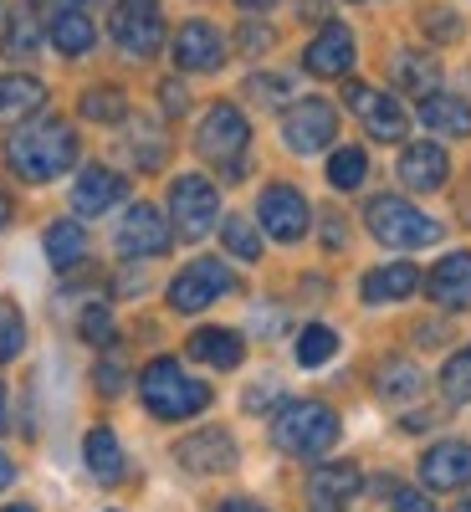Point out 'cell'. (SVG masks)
Here are the masks:
<instances>
[{
    "label": "cell",
    "mask_w": 471,
    "mask_h": 512,
    "mask_svg": "<svg viewBox=\"0 0 471 512\" xmlns=\"http://www.w3.org/2000/svg\"><path fill=\"white\" fill-rule=\"evenodd\" d=\"M169 216H175V231L200 241L210 226L221 221V195L216 185H210L205 175H180L175 185H169Z\"/></svg>",
    "instance_id": "7"
},
{
    "label": "cell",
    "mask_w": 471,
    "mask_h": 512,
    "mask_svg": "<svg viewBox=\"0 0 471 512\" xmlns=\"http://www.w3.org/2000/svg\"><path fill=\"white\" fill-rule=\"evenodd\" d=\"M297 6H303V16H323L328 0H297Z\"/></svg>",
    "instance_id": "50"
},
{
    "label": "cell",
    "mask_w": 471,
    "mask_h": 512,
    "mask_svg": "<svg viewBox=\"0 0 471 512\" xmlns=\"http://www.w3.org/2000/svg\"><path fill=\"white\" fill-rule=\"evenodd\" d=\"M272 395H277L272 384H262V390H251V395H246V410H262V405H272Z\"/></svg>",
    "instance_id": "44"
},
{
    "label": "cell",
    "mask_w": 471,
    "mask_h": 512,
    "mask_svg": "<svg viewBox=\"0 0 471 512\" xmlns=\"http://www.w3.org/2000/svg\"><path fill=\"white\" fill-rule=\"evenodd\" d=\"M420 482L431 492H461L471 482V441H441L420 456Z\"/></svg>",
    "instance_id": "14"
},
{
    "label": "cell",
    "mask_w": 471,
    "mask_h": 512,
    "mask_svg": "<svg viewBox=\"0 0 471 512\" xmlns=\"http://www.w3.org/2000/svg\"><path fill=\"white\" fill-rule=\"evenodd\" d=\"M364 216H369V231L384 246H395V251H420V246L441 241V226L425 216V210H415L410 200H400V195H374Z\"/></svg>",
    "instance_id": "5"
},
{
    "label": "cell",
    "mask_w": 471,
    "mask_h": 512,
    "mask_svg": "<svg viewBox=\"0 0 471 512\" xmlns=\"http://www.w3.org/2000/svg\"><path fill=\"white\" fill-rule=\"evenodd\" d=\"M118 52L128 57H154L159 41H164V16L154 11V0H118L113 21H108Z\"/></svg>",
    "instance_id": "8"
},
{
    "label": "cell",
    "mask_w": 471,
    "mask_h": 512,
    "mask_svg": "<svg viewBox=\"0 0 471 512\" xmlns=\"http://www.w3.org/2000/svg\"><path fill=\"white\" fill-rule=\"evenodd\" d=\"M272 441L287 456H328L338 441V415L318 400H287L272 415Z\"/></svg>",
    "instance_id": "3"
},
{
    "label": "cell",
    "mask_w": 471,
    "mask_h": 512,
    "mask_svg": "<svg viewBox=\"0 0 471 512\" xmlns=\"http://www.w3.org/2000/svg\"><path fill=\"white\" fill-rule=\"evenodd\" d=\"M0 425H6V384H0Z\"/></svg>",
    "instance_id": "54"
},
{
    "label": "cell",
    "mask_w": 471,
    "mask_h": 512,
    "mask_svg": "<svg viewBox=\"0 0 471 512\" xmlns=\"http://www.w3.org/2000/svg\"><path fill=\"white\" fill-rule=\"evenodd\" d=\"M47 108V88L26 72H6L0 77V123H21L31 113Z\"/></svg>",
    "instance_id": "21"
},
{
    "label": "cell",
    "mask_w": 471,
    "mask_h": 512,
    "mask_svg": "<svg viewBox=\"0 0 471 512\" xmlns=\"http://www.w3.org/2000/svg\"><path fill=\"white\" fill-rule=\"evenodd\" d=\"M221 512H267V507H256V502H246V497H231Z\"/></svg>",
    "instance_id": "48"
},
{
    "label": "cell",
    "mask_w": 471,
    "mask_h": 512,
    "mask_svg": "<svg viewBox=\"0 0 471 512\" xmlns=\"http://www.w3.org/2000/svg\"><path fill=\"white\" fill-rule=\"evenodd\" d=\"M236 292V277L226 262H216V256H200V262H190L175 282H169V308L175 313H200L210 303H221V297Z\"/></svg>",
    "instance_id": "6"
},
{
    "label": "cell",
    "mask_w": 471,
    "mask_h": 512,
    "mask_svg": "<svg viewBox=\"0 0 471 512\" xmlns=\"http://www.w3.org/2000/svg\"><path fill=\"white\" fill-rule=\"evenodd\" d=\"M456 512H471V497H466V502H456Z\"/></svg>",
    "instance_id": "55"
},
{
    "label": "cell",
    "mask_w": 471,
    "mask_h": 512,
    "mask_svg": "<svg viewBox=\"0 0 471 512\" xmlns=\"http://www.w3.org/2000/svg\"><path fill=\"white\" fill-rule=\"evenodd\" d=\"M323 241H328V246H344V226H338V221H323Z\"/></svg>",
    "instance_id": "47"
},
{
    "label": "cell",
    "mask_w": 471,
    "mask_h": 512,
    "mask_svg": "<svg viewBox=\"0 0 471 512\" xmlns=\"http://www.w3.org/2000/svg\"><path fill=\"white\" fill-rule=\"evenodd\" d=\"M364 169H369L364 149H338V154L328 159V185H333V190H359V185H364Z\"/></svg>",
    "instance_id": "34"
},
{
    "label": "cell",
    "mask_w": 471,
    "mask_h": 512,
    "mask_svg": "<svg viewBox=\"0 0 471 512\" xmlns=\"http://www.w3.org/2000/svg\"><path fill=\"white\" fill-rule=\"evenodd\" d=\"M41 52V21L31 11H11L6 26H0V57H36Z\"/></svg>",
    "instance_id": "28"
},
{
    "label": "cell",
    "mask_w": 471,
    "mask_h": 512,
    "mask_svg": "<svg viewBox=\"0 0 471 512\" xmlns=\"http://www.w3.org/2000/svg\"><path fill=\"white\" fill-rule=\"evenodd\" d=\"M379 395H384V400H410V395H420V369L405 364V359H390V364L379 369Z\"/></svg>",
    "instance_id": "32"
},
{
    "label": "cell",
    "mask_w": 471,
    "mask_h": 512,
    "mask_svg": "<svg viewBox=\"0 0 471 512\" xmlns=\"http://www.w3.org/2000/svg\"><path fill=\"white\" fill-rule=\"evenodd\" d=\"M11 482H16V466H11V461H6V456H0V492H6V487H11Z\"/></svg>",
    "instance_id": "49"
},
{
    "label": "cell",
    "mask_w": 471,
    "mask_h": 512,
    "mask_svg": "<svg viewBox=\"0 0 471 512\" xmlns=\"http://www.w3.org/2000/svg\"><path fill=\"white\" fill-rule=\"evenodd\" d=\"M221 241H226L231 256H241V262H262V231H256L246 216H226Z\"/></svg>",
    "instance_id": "30"
},
{
    "label": "cell",
    "mask_w": 471,
    "mask_h": 512,
    "mask_svg": "<svg viewBox=\"0 0 471 512\" xmlns=\"http://www.w3.org/2000/svg\"><path fill=\"white\" fill-rule=\"evenodd\" d=\"M6 221H11V200H6V195H0V226H6Z\"/></svg>",
    "instance_id": "52"
},
{
    "label": "cell",
    "mask_w": 471,
    "mask_h": 512,
    "mask_svg": "<svg viewBox=\"0 0 471 512\" xmlns=\"http://www.w3.org/2000/svg\"><path fill=\"white\" fill-rule=\"evenodd\" d=\"M246 93H251L256 103H267V108H282V103H287V93H292V77L256 72V77H246Z\"/></svg>",
    "instance_id": "37"
},
{
    "label": "cell",
    "mask_w": 471,
    "mask_h": 512,
    "mask_svg": "<svg viewBox=\"0 0 471 512\" xmlns=\"http://www.w3.org/2000/svg\"><path fill=\"white\" fill-rule=\"evenodd\" d=\"M36 6H41V11H82L88 0H36Z\"/></svg>",
    "instance_id": "45"
},
{
    "label": "cell",
    "mask_w": 471,
    "mask_h": 512,
    "mask_svg": "<svg viewBox=\"0 0 471 512\" xmlns=\"http://www.w3.org/2000/svg\"><path fill=\"white\" fill-rule=\"evenodd\" d=\"M226 62V36L210 21H185L175 31V67L180 72H216Z\"/></svg>",
    "instance_id": "12"
},
{
    "label": "cell",
    "mask_w": 471,
    "mask_h": 512,
    "mask_svg": "<svg viewBox=\"0 0 471 512\" xmlns=\"http://www.w3.org/2000/svg\"><path fill=\"white\" fill-rule=\"evenodd\" d=\"M420 287V272L410 262H390V267H374L364 272V303H400Z\"/></svg>",
    "instance_id": "25"
},
{
    "label": "cell",
    "mask_w": 471,
    "mask_h": 512,
    "mask_svg": "<svg viewBox=\"0 0 471 512\" xmlns=\"http://www.w3.org/2000/svg\"><path fill=\"white\" fill-rule=\"evenodd\" d=\"M256 221H262V231L272 241H303L308 236V221H313V210L303 200V190H292V185H267L262 200H256Z\"/></svg>",
    "instance_id": "10"
},
{
    "label": "cell",
    "mask_w": 471,
    "mask_h": 512,
    "mask_svg": "<svg viewBox=\"0 0 471 512\" xmlns=\"http://www.w3.org/2000/svg\"><path fill=\"white\" fill-rule=\"evenodd\" d=\"M431 31H436V36H456V16H441V11H436V16H431Z\"/></svg>",
    "instance_id": "46"
},
{
    "label": "cell",
    "mask_w": 471,
    "mask_h": 512,
    "mask_svg": "<svg viewBox=\"0 0 471 512\" xmlns=\"http://www.w3.org/2000/svg\"><path fill=\"white\" fill-rule=\"evenodd\" d=\"M246 144H251V128H246V118H241L236 103L205 108V118H200V128H195V149H200L210 164H221L226 180H241Z\"/></svg>",
    "instance_id": "4"
},
{
    "label": "cell",
    "mask_w": 471,
    "mask_h": 512,
    "mask_svg": "<svg viewBox=\"0 0 471 512\" xmlns=\"http://www.w3.org/2000/svg\"><path fill=\"white\" fill-rule=\"evenodd\" d=\"M354 31L344 26V21H328L313 41H308V52H303V67L313 72V77H344L349 67H354Z\"/></svg>",
    "instance_id": "15"
},
{
    "label": "cell",
    "mask_w": 471,
    "mask_h": 512,
    "mask_svg": "<svg viewBox=\"0 0 471 512\" xmlns=\"http://www.w3.org/2000/svg\"><path fill=\"white\" fill-rule=\"evenodd\" d=\"M98 384H103V395H118V390H123V369H118V359H108V364L98 369Z\"/></svg>",
    "instance_id": "41"
},
{
    "label": "cell",
    "mask_w": 471,
    "mask_h": 512,
    "mask_svg": "<svg viewBox=\"0 0 471 512\" xmlns=\"http://www.w3.org/2000/svg\"><path fill=\"white\" fill-rule=\"evenodd\" d=\"M77 328H82V338H88V344H98V349H108L113 344V313L103 308V303H93L88 313L77 318Z\"/></svg>",
    "instance_id": "39"
},
{
    "label": "cell",
    "mask_w": 471,
    "mask_h": 512,
    "mask_svg": "<svg viewBox=\"0 0 471 512\" xmlns=\"http://www.w3.org/2000/svg\"><path fill=\"white\" fill-rule=\"evenodd\" d=\"M128 149H134V159H139L144 169H154V164L164 159V149H169V139L159 134V128H154V123H139V128H134V139H128Z\"/></svg>",
    "instance_id": "38"
},
{
    "label": "cell",
    "mask_w": 471,
    "mask_h": 512,
    "mask_svg": "<svg viewBox=\"0 0 471 512\" xmlns=\"http://www.w3.org/2000/svg\"><path fill=\"white\" fill-rule=\"evenodd\" d=\"M241 47H272V31L267 26H241Z\"/></svg>",
    "instance_id": "42"
},
{
    "label": "cell",
    "mask_w": 471,
    "mask_h": 512,
    "mask_svg": "<svg viewBox=\"0 0 471 512\" xmlns=\"http://www.w3.org/2000/svg\"><path fill=\"white\" fill-rule=\"evenodd\" d=\"M159 98H164V108H169V113H180V108H185V88H180V82H164Z\"/></svg>",
    "instance_id": "43"
},
{
    "label": "cell",
    "mask_w": 471,
    "mask_h": 512,
    "mask_svg": "<svg viewBox=\"0 0 471 512\" xmlns=\"http://www.w3.org/2000/svg\"><path fill=\"white\" fill-rule=\"evenodd\" d=\"M0 512H36L31 502H16V507H0Z\"/></svg>",
    "instance_id": "53"
},
{
    "label": "cell",
    "mask_w": 471,
    "mask_h": 512,
    "mask_svg": "<svg viewBox=\"0 0 471 512\" xmlns=\"http://www.w3.org/2000/svg\"><path fill=\"white\" fill-rule=\"evenodd\" d=\"M241 11H267V6H277V0H236Z\"/></svg>",
    "instance_id": "51"
},
{
    "label": "cell",
    "mask_w": 471,
    "mask_h": 512,
    "mask_svg": "<svg viewBox=\"0 0 471 512\" xmlns=\"http://www.w3.org/2000/svg\"><path fill=\"white\" fill-rule=\"evenodd\" d=\"M344 98H349V108L364 118V128L379 139V144H395V139H405V108L390 98V93H374V88H364V82H349L344 88Z\"/></svg>",
    "instance_id": "11"
},
{
    "label": "cell",
    "mask_w": 471,
    "mask_h": 512,
    "mask_svg": "<svg viewBox=\"0 0 471 512\" xmlns=\"http://www.w3.org/2000/svg\"><path fill=\"white\" fill-rule=\"evenodd\" d=\"M82 256H88V236H82V226L77 221H52L47 226V262L57 272H67V267L82 262Z\"/></svg>",
    "instance_id": "29"
},
{
    "label": "cell",
    "mask_w": 471,
    "mask_h": 512,
    "mask_svg": "<svg viewBox=\"0 0 471 512\" xmlns=\"http://www.w3.org/2000/svg\"><path fill=\"white\" fill-rule=\"evenodd\" d=\"M420 123L431 128V134L466 139L471 134V103L466 98H451V93H431V98H420Z\"/></svg>",
    "instance_id": "22"
},
{
    "label": "cell",
    "mask_w": 471,
    "mask_h": 512,
    "mask_svg": "<svg viewBox=\"0 0 471 512\" xmlns=\"http://www.w3.org/2000/svg\"><path fill=\"white\" fill-rule=\"evenodd\" d=\"M118 200H123V175H113V169H103V164H88L72 185L77 216H103V210H113Z\"/></svg>",
    "instance_id": "17"
},
{
    "label": "cell",
    "mask_w": 471,
    "mask_h": 512,
    "mask_svg": "<svg viewBox=\"0 0 471 512\" xmlns=\"http://www.w3.org/2000/svg\"><path fill=\"white\" fill-rule=\"evenodd\" d=\"M441 395H446L451 405H471V349H461V354L446 359V369H441Z\"/></svg>",
    "instance_id": "33"
},
{
    "label": "cell",
    "mask_w": 471,
    "mask_h": 512,
    "mask_svg": "<svg viewBox=\"0 0 471 512\" xmlns=\"http://www.w3.org/2000/svg\"><path fill=\"white\" fill-rule=\"evenodd\" d=\"M128 113L123 93L118 88H93V93H82V118H98V123H118Z\"/></svg>",
    "instance_id": "36"
},
{
    "label": "cell",
    "mask_w": 471,
    "mask_h": 512,
    "mask_svg": "<svg viewBox=\"0 0 471 512\" xmlns=\"http://www.w3.org/2000/svg\"><path fill=\"white\" fill-rule=\"evenodd\" d=\"M26 349V318L16 303H0V364H11Z\"/></svg>",
    "instance_id": "35"
},
{
    "label": "cell",
    "mask_w": 471,
    "mask_h": 512,
    "mask_svg": "<svg viewBox=\"0 0 471 512\" xmlns=\"http://www.w3.org/2000/svg\"><path fill=\"white\" fill-rule=\"evenodd\" d=\"M190 354L210 369H236L246 359V344L231 328H200V333H190Z\"/></svg>",
    "instance_id": "26"
},
{
    "label": "cell",
    "mask_w": 471,
    "mask_h": 512,
    "mask_svg": "<svg viewBox=\"0 0 471 512\" xmlns=\"http://www.w3.org/2000/svg\"><path fill=\"white\" fill-rule=\"evenodd\" d=\"M47 41L62 52V57H88L93 41H98V26L88 11H57L52 26H47Z\"/></svg>",
    "instance_id": "24"
},
{
    "label": "cell",
    "mask_w": 471,
    "mask_h": 512,
    "mask_svg": "<svg viewBox=\"0 0 471 512\" xmlns=\"http://www.w3.org/2000/svg\"><path fill=\"white\" fill-rule=\"evenodd\" d=\"M82 456H88V472H93L98 482H118V477H123V446H118V436L108 431V425L88 431V441H82Z\"/></svg>",
    "instance_id": "27"
},
{
    "label": "cell",
    "mask_w": 471,
    "mask_h": 512,
    "mask_svg": "<svg viewBox=\"0 0 471 512\" xmlns=\"http://www.w3.org/2000/svg\"><path fill=\"white\" fill-rule=\"evenodd\" d=\"M333 134H338V113L323 98H303L282 113V144L292 154H318L333 144Z\"/></svg>",
    "instance_id": "9"
},
{
    "label": "cell",
    "mask_w": 471,
    "mask_h": 512,
    "mask_svg": "<svg viewBox=\"0 0 471 512\" xmlns=\"http://www.w3.org/2000/svg\"><path fill=\"white\" fill-rule=\"evenodd\" d=\"M446 175H451V159H446L441 144H410V149L400 154V180H405L410 190H420V195L441 190Z\"/></svg>",
    "instance_id": "18"
},
{
    "label": "cell",
    "mask_w": 471,
    "mask_h": 512,
    "mask_svg": "<svg viewBox=\"0 0 471 512\" xmlns=\"http://www.w3.org/2000/svg\"><path fill=\"white\" fill-rule=\"evenodd\" d=\"M175 456L190 466V472H231L236 466V441L226 431H200V436H185L175 446Z\"/></svg>",
    "instance_id": "19"
},
{
    "label": "cell",
    "mask_w": 471,
    "mask_h": 512,
    "mask_svg": "<svg viewBox=\"0 0 471 512\" xmlns=\"http://www.w3.org/2000/svg\"><path fill=\"white\" fill-rule=\"evenodd\" d=\"M6 159H11V169H16L21 180L47 185V180L67 175V169L77 164V134H72L62 118L31 123V128H21V134H11Z\"/></svg>",
    "instance_id": "1"
},
{
    "label": "cell",
    "mask_w": 471,
    "mask_h": 512,
    "mask_svg": "<svg viewBox=\"0 0 471 512\" xmlns=\"http://www.w3.org/2000/svg\"><path fill=\"white\" fill-rule=\"evenodd\" d=\"M390 77H395V88L400 93H415V98H431L441 88V62L431 52H400L390 62Z\"/></svg>",
    "instance_id": "23"
},
{
    "label": "cell",
    "mask_w": 471,
    "mask_h": 512,
    "mask_svg": "<svg viewBox=\"0 0 471 512\" xmlns=\"http://www.w3.org/2000/svg\"><path fill=\"white\" fill-rule=\"evenodd\" d=\"M359 487H364V472L354 461H328V466H318V472L308 477V492H313L318 507H344V502L359 497Z\"/></svg>",
    "instance_id": "20"
},
{
    "label": "cell",
    "mask_w": 471,
    "mask_h": 512,
    "mask_svg": "<svg viewBox=\"0 0 471 512\" xmlns=\"http://www.w3.org/2000/svg\"><path fill=\"white\" fill-rule=\"evenodd\" d=\"M333 354H338V333H333V328H323V323L303 328V338H297V364L318 369V364H328Z\"/></svg>",
    "instance_id": "31"
},
{
    "label": "cell",
    "mask_w": 471,
    "mask_h": 512,
    "mask_svg": "<svg viewBox=\"0 0 471 512\" xmlns=\"http://www.w3.org/2000/svg\"><path fill=\"white\" fill-rule=\"evenodd\" d=\"M425 292L441 308H471V251H451L436 262V272L425 277Z\"/></svg>",
    "instance_id": "16"
},
{
    "label": "cell",
    "mask_w": 471,
    "mask_h": 512,
    "mask_svg": "<svg viewBox=\"0 0 471 512\" xmlns=\"http://www.w3.org/2000/svg\"><path fill=\"white\" fill-rule=\"evenodd\" d=\"M169 241H175V231H169V221L154 205H134L118 221V251L123 256H159V251H169Z\"/></svg>",
    "instance_id": "13"
},
{
    "label": "cell",
    "mask_w": 471,
    "mask_h": 512,
    "mask_svg": "<svg viewBox=\"0 0 471 512\" xmlns=\"http://www.w3.org/2000/svg\"><path fill=\"white\" fill-rule=\"evenodd\" d=\"M395 512H436V507L425 502V492H410V487H400V492H395Z\"/></svg>",
    "instance_id": "40"
},
{
    "label": "cell",
    "mask_w": 471,
    "mask_h": 512,
    "mask_svg": "<svg viewBox=\"0 0 471 512\" xmlns=\"http://www.w3.org/2000/svg\"><path fill=\"white\" fill-rule=\"evenodd\" d=\"M139 395H144V410L154 420H190L210 405V384L190 379L175 359H154L139 374Z\"/></svg>",
    "instance_id": "2"
}]
</instances>
